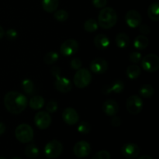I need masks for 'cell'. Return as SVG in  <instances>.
<instances>
[{
    "label": "cell",
    "mask_w": 159,
    "mask_h": 159,
    "mask_svg": "<svg viewBox=\"0 0 159 159\" xmlns=\"http://www.w3.org/2000/svg\"><path fill=\"white\" fill-rule=\"evenodd\" d=\"M63 151V145L60 141L52 140L45 145L44 154L48 158H57L61 155Z\"/></svg>",
    "instance_id": "52a82bcc"
},
{
    "label": "cell",
    "mask_w": 159,
    "mask_h": 159,
    "mask_svg": "<svg viewBox=\"0 0 159 159\" xmlns=\"http://www.w3.org/2000/svg\"><path fill=\"white\" fill-rule=\"evenodd\" d=\"M59 58V55L57 52L55 51H50V52L47 53L43 57V61L47 65H53L55 63Z\"/></svg>",
    "instance_id": "83f0119b"
},
{
    "label": "cell",
    "mask_w": 159,
    "mask_h": 159,
    "mask_svg": "<svg viewBox=\"0 0 159 159\" xmlns=\"http://www.w3.org/2000/svg\"><path fill=\"white\" fill-rule=\"evenodd\" d=\"M18 36V33L15 29H9L6 33V37L8 40H13Z\"/></svg>",
    "instance_id": "e575fe53"
},
{
    "label": "cell",
    "mask_w": 159,
    "mask_h": 159,
    "mask_svg": "<svg viewBox=\"0 0 159 159\" xmlns=\"http://www.w3.org/2000/svg\"><path fill=\"white\" fill-rule=\"evenodd\" d=\"M58 109V105H57V102L54 100H51L48 102L46 106V110L48 113H54Z\"/></svg>",
    "instance_id": "1f68e13d"
},
{
    "label": "cell",
    "mask_w": 159,
    "mask_h": 159,
    "mask_svg": "<svg viewBox=\"0 0 159 159\" xmlns=\"http://www.w3.org/2000/svg\"><path fill=\"white\" fill-rule=\"evenodd\" d=\"M62 118H63V120L65 121V124L70 126L75 125L79 120V113L75 109L71 108V107L65 109V110L62 113Z\"/></svg>",
    "instance_id": "9a60e30c"
},
{
    "label": "cell",
    "mask_w": 159,
    "mask_h": 159,
    "mask_svg": "<svg viewBox=\"0 0 159 159\" xmlns=\"http://www.w3.org/2000/svg\"><path fill=\"white\" fill-rule=\"evenodd\" d=\"M4 105L9 113L19 114L26 110L28 99L24 95L19 92L11 91L5 95Z\"/></svg>",
    "instance_id": "6da1fadb"
},
{
    "label": "cell",
    "mask_w": 159,
    "mask_h": 159,
    "mask_svg": "<svg viewBox=\"0 0 159 159\" xmlns=\"http://www.w3.org/2000/svg\"><path fill=\"white\" fill-rule=\"evenodd\" d=\"M11 159H22V158H18V157H14V158H11Z\"/></svg>",
    "instance_id": "7bdbcfd3"
},
{
    "label": "cell",
    "mask_w": 159,
    "mask_h": 159,
    "mask_svg": "<svg viewBox=\"0 0 159 159\" xmlns=\"http://www.w3.org/2000/svg\"><path fill=\"white\" fill-rule=\"evenodd\" d=\"M102 110L109 116H116L119 111V106L113 99H107L102 105Z\"/></svg>",
    "instance_id": "2e32d148"
},
{
    "label": "cell",
    "mask_w": 159,
    "mask_h": 159,
    "mask_svg": "<svg viewBox=\"0 0 159 159\" xmlns=\"http://www.w3.org/2000/svg\"><path fill=\"white\" fill-rule=\"evenodd\" d=\"M59 5V0H42L41 6L43 10L49 13H52L57 10Z\"/></svg>",
    "instance_id": "d6986e66"
},
{
    "label": "cell",
    "mask_w": 159,
    "mask_h": 159,
    "mask_svg": "<svg viewBox=\"0 0 159 159\" xmlns=\"http://www.w3.org/2000/svg\"><path fill=\"white\" fill-rule=\"evenodd\" d=\"M141 66L148 72H155L159 68V57L155 54H149L141 59Z\"/></svg>",
    "instance_id": "8992f818"
},
{
    "label": "cell",
    "mask_w": 159,
    "mask_h": 159,
    "mask_svg": "<svg viewBox=\"0 0 159 159\" xmlns=\"http://www.w3.org/2000/svg\"><path fill=\"white\" fill-rule=\"evenodd\" d=\"M111 158V155H110V152H107L106 150H102L98 152L93 157L92 159H110Z\"/></svg>",
    "instance_id": "d6a6232c"
},
{
    "label": "cell",
    "mask_w": 159,
    "mask_h": 159,
    "mask_svg": "<svg viewBox=\"0 0 159 159\" xmlns=\"http://www.w3.org/2000/svg\"><path fill=\"white\" fill-rule=\"evenodd\" d=\"M158 11H159V4L158 2H153L149 6L148 9V15L149 18L153 21H158L159 20V16H158Z\"/></svg>",
    "instance_id": "603a6c76"
},
{
    "label": "cell",
    "mask_w": 159,
    "mask_h": 159,
    "mask_svg": "<svg viewBox=\"0 0 159 159\" xmlns=\"http://www.w3.org/2000/svg\"><path fill=\"white\" fill-rule=\"evenodd\" d=\"M115 41H116V45L119 48L121 49H124L127 48L130 43V39H129L128 35L125 33H120L116 36L115 38Z\"/></svg>",
    "instance_id": "ffe728a7"
},
{
    "label": "cell",
    "mask_w": 159,
    "mask_h": 159,
    "mask_svg": "<svg viewBox=\"0 0 159 159\" xmlns=\"http://www.w3.org/2000/svg\"><path fill=\"white\" fill-rule=\"evenodd\" d=\"M0 159H6V158H3V157H1V156H0Z\"/></svg>",
    "instance_id": "ee69618b"
},
{
    "label": "cell",
    "mask_w": 159,
    "mask_h": 159,
    "mask_svg": "<svg viewBox=\"0 0 159 159\" xmlns=\"http://www.w3.org/2000/svg\"><path fill=\"white\" fill-rule=\"evenodd\" d=\"M117 22V14L111 7L102 8L98 17V24L105 30L110 29L116 25Z\"/></svg>",
    "instance_id": "7a4b0ae2"
},
{
    "label": "cell",
    "mask_w": 159,
    "mask_h": 159,
    "mask_svg": "<svg viewBox=\"0 0 159 159\" xmlns=\"http://www.w3.org/2000/svg\"><path fill=\"white\" fill-rule=\"evenodd\" d=\"M54 17L59 22H65L68 19V13L65 9L56 10L54 13Z\"/></svg>",
    "instance_id": "f546056e"
},
{
    "label": "cell",
    "mask_w": 159,
    "mask_h": 159,
    "mask_svg": "<svg viewBox=\"0 0 159 159\" xmlns=\"http://www.w3.org/2000/svg\"><path fill=\"white\" fill-rule=\"evenodd\" d=\"M98 22L94 19H89L84 23V29L85 31L89 33L95 32L98 29Z\"/></svg>",
    "instance_id": "4316f807"
},
{
    "label": "cell",
    "mask_w": 159,
    "mask_h": 159,
    "mask_svg": "<svg viewBox=\"0 0 159 159\" xmlns=\"http://www.w3.org/2000/svg\"><path fill=\"white\" fill-rule=\"evenodd\" d=\"M129 59H130V61L132 63L138 64L141 61V59H142V57H141V53L138 52V51H134V52H132L130 54Z\"/></svg>",
    "instance_id": "836d02e7"
},
{
    "label": "cell",
    "mask_w": 159,
    "mask_h": 159,
    "mask_svg": "<svg viewBox=\"0 0 159 159\" xmlns=\"http://www.w3.org/2000/svg\"><path fill=\"white\" fill-rule=\"evenodd\" d=\"M125 20L127 24L131 28H136L141 25L142 18L141 15L135 9H131L129 10L126 13Z\"/></svg>",
    "instance_id": "7c38bea8"
},
{
    "label": "cell",
    "mask_w": 159,
    "mask_h": 159,
    "mask_svg": "<svg viewBox=\"0 0 159 159\" xmlns=\"http://www.w3.org/2000/svg\"><path fill=\"white\" fill-rule=\"evenodd\" d=\"M25 154L26 157L30 159H34L37 158L39 155V149L37 145L34 144H28L25 148Z\"/></svg>",
    "instance_id": "484cf974"
},
{
    "label": "cell",
    "mask_w": 159,
    "mask_h": 159,
    "mask_svg": "<svg viewBox=\"0 0 159 159\" xmlns=\"http://www.w3.org/2000/svg\"><path fill=\"white\" fill-rule=\"evenodd\" d=\"M79 50V43L74 39H68L63 42L60 48V53L63 56H71Z\"/></svg>",
    "instance_id": "9c48e42d"
},
{
    "label": "cell",
    "mask_w": 159,
    "mask_h": 159,
    "mask_svg": "<svg viewBox=\"0 0 159 159\" xmlns=\"http://www.w3.org/2000/svg\"><path fill=\"white\" fill-rule=\"evenodd\" d=\"M34 130L32 127L26 124H20L16 128L15 136L20 142L26 144L33 141L34 139Z\"/></svg>",
    "instance_id": "277c9868"
},
{
    "label": "cell",
    "mask_w": 159,
    "mask_h": 159,
    "mask_svg": "<svg viewBox=\"0 0 159 159\" xmlns=\"http://www.w3.org/2000/svg\"><path fill=\"white\" fill-rule=\"evenodd\" d=\"M6 125H5L2 122H0V136H1V135H2L3 134L5 133V131H6Z\"/></svg>",
    "instance_id": "ab89813d"
},
{
    "label": "cell",
    "mask_w": 159,
    "mask_h": 159,
    "mask_svg": "<svg viewBox=\"0 0 159 159\" xmlns=\"http://www.w3.org/2000/svg\"><path fill=\"white\" fill-rule=\"evenodd\" d=\"M91 130V126L88 122H81L78 126V131L82 134H87Z\"/></svg>",
    "instance_id": "4dcf8cb0"
},
{
    "label": "cell",
    "mask_w": 159,
    "mask_h": 159,
    "mask_svg": "<svg viewBox=\"0 0 159 159\" xmlns=\"http://www.w3.org/2000/svg\"><path fill=\"white\" fill-rule=\"evenodd\" d=\"M143 109V100L140 96L133 95L127 100V110L130 113L134 115L141 113Z\"/></svg>",
    "instance_id": "ba28073f"
},
{
    "label": "cell",
    "mask_w": 159,
    "mask_h": 159,
    "mask_svg": "<svg viewBox=\"0 0 159 159\" xmlns=\"http://www.w3.org/2000/svg\"><path fill=\"white\" fill-rule=\"evenodd\" d=\"M141 73V68L137 65H132L127 68V76L131 80L138 79Z\"/></svg>",
    "instance_id": "d4e9b609"
},
{
    "label": "cell",
    "mask_w": 159,
    "mask_h": 159,
    "mask_svg": "<svg viewBox=\"0 0 159 159\" xmlns=\"http://www.w3.org/2000/svg\"><path fill=\"white\" fill-rule=\"evenodd\" d=\"M5 36V31L4 30H3V28L1 26H0V40H1L2 38L3 37Z\"/></svg>",
    "instance_id": "60d3db41"
},
{
    "label": "cell",
    "mask_w": 159,
    "mask_h": 159,
    "mask_svg": "<svg viewBox=\"0 0 159 159\" xmlns=\"http://www.w3.org/2000/svg\"><path fill=\"white\" fill-rule=\"evenodd\" d=\"M139 93L141 97L145 99H150L155 93V89L150 84H144L140 88Z\"/></svg>",
    "instance_id": "cb8c5ba5"
},
{
    "label": "cell",
    "mask_w": 159,
    "mask_h": 159,
    "mask_svg": "<svg viewBox=\"0 0 159 159\" xmlns=\"http://www.w3.org/2000/svg\"><path fill=\"white\" fill-rule=\"evenodd\" d=\"M93 5L97 9H102L106 6L107 0H92Z\"/></svg>",
    "instance_id": "8d00e7d4"
},
{
    "label": "cell",
    "mask_w": 159,
    "mask_h": 159,
    "mask_svg": "<svg viewBox=\"0 0 159 159\" xmlns=\"http://www.w3.org/2000/svg\"><path fill=\"white\" fill-rule=\"evenodd\" d=\"M22 88L25 93H27V94H31L34 91V84L30 79H25L22 82Z\"/></svg>",
    "instance_id": "f1b7e54d"
},
{
    "label": "cell",
    "mask_w": 159,
    "mask_h": 159,
    "mask_svg": "<svg viewBox=\"0 0 159 159\" xmlns=\"http://www.w3.org/2000/svg\"><path fill=\"white\" fill-rule=\"evenodd\" d=\"M121 123H122V121H121L120 118L116 116H113L111 120L112 126H113V127H119V126H120Z\"/></svg>",
    "instance_id": "74e56055"
},
{
    "label": "cell",
    "mask_w": 159,
    "mask_h": 159,
    "mask_svg": "<svg viewBox=\"0 0 159 159\" xmlns=\"http://www.w3.org/2000/svg\"><path fill=\"white\" fill-rule=\"evenodd\" d=\"M124 89V84L121 80L114 81L110 85H107L102 89V93L104 94H110L111 93H122Z\"/></svg>",
    "instance_id": "e0dca14e"
},
{
    "label": "cell",
    "mask_w": 159,
    "mask_h": 159,
    "mask_svg": "<svg viewBox=\"0 0 159 159\" xmlns=\"http://www.w3.org/2000/svg\"><path fill=\"white\" fill-rule=\"evenodd\" d=\"M108 68V63L105 59L97 57L93 59L90 63V69L95 74H103Z\"/></svg>",
    "instance_id": "5bb4252c"
},
{
    "label": "cell",
    "mask_w": 159,
    "mask_h": 159,
    "mask_svg": "<svg viewBox=\"0 0 159 159\" xmlns=\"http://www.w3.org/2000/svg\"><path fill=\"white\" fill-rule=\"evenodd\" d=\"M75 155L79 158H83L89 155L91 152V146L87 141H81L76 143L73 148Z\"/></svg>",
    "instance_id": "8fae6325"
},
{
    "label": "cell",
    "mask_w": 159,
    "mask_h": 159,
    "mask_svg": "<svg viewBox=\"0 0 159 159\" xmlns=\"http://www.w3.org/2000/svg\"><path fill=\"white\" fill-rule=\"evenodd\" d=\"M34 123L40 130L48 128L51 124V117L47 111H40L34 116Z\"/></svg>",
    "instance_id": "30bf717a"
},
{
    "label": "cell",
    "mask_w": 159,
    "mask_h": 159,
    "mask_svg": "<svg viewBox=\"0 0 159 159\" xmlns=\"http://www.w3.org/2000/svg\"><path fill=\"white\" fill-rule=\"evenodd\" d=\"M140 32L142 33L143 35L148 34L150 33V27L145 24H142L140 26Z\"/></svg>",
    "instance_id": "f35d334b"
},
{
    "label": "cell",
    "mask_w": 159,
    "mask_h": 159,
    "mask_svg": "<svg viewBox=\"0 0 159 159\" xmlns=\"http://www.w3.org/2000/svg\"><path fill=\"white\" fill-rule=\"evenodd\" d=\"M148 38L145 35L138 36L134 40V46L138 50H144L148 46Z\"/></svg>",
    "instance_id": "44dd1931"
},
{
    "label": "cell",
    "mask_w": 159,
    "mask_h": 159,
    "mask_svg": "<svg viewBox=\"0 0 159 159\" xmlns=\"http://www.w3.org/2000/svg\"><path fill=\"white\" fill-rule=\"evenodd\" d=\"M45 103L44 99L40 96H35L31 98L29 101V106L31 109L39 110L43 107Z\"/></svg>",
    "instance_id": "7402d4cb"
},
{
    "label": "cell",
    "mask_w": 159,
    "mask_h": 159,
    "mask_svg": "<svg viewBox=\"0 0 159 159\" xmlns=\"http://www.w3.org/2000/svg\"><path fill=\"white\" fill-rule=\"evenodd\" d=\"M94 44L98 49L105 50L108 48L110 44V40L105 34H99L96 35L94 38Z\"/></svg>",
    "instance_id": "ac0fdd59"
},
{
    "label": "cell",
    "mask_w": 159,
    "mask_h": 159,
    "mask_svg": "<svg viewBox=\"0 0 159 159\" xmlns=\"http://www.w3.org/2000/svg\"><path fill=\"white\" fill-rule=\"evenodd\" d=\"M71 68L74 70H79L80 69L81 67H82V61L79 58H73L71 61V63H70Z\"/></svg>",
    "instance_id": "d590c367"
},
{
    "label": "cell",
    "mask_w": 159,
    "mask_h": 159,
    "mask_svg": "<svg viewBox=\"0 0 159 159\" xmlns=\"http://www.w3.org/2000/svg\"><path fill=\"white\" fill-rule=\"evenodd\" d=\"M51 73L55 76L56 80L54 82V86L56 89L60 93H68L72 89V83L68 78L61 76V69L57 66H54L51 68Z\"/></svg>",
    "instance_id": "3957f363"
},
{
    "label": "cell",
    "mask_w": 159,
    "mask_h": 159,
    "mask_svg": "<svg viewBox=\"0 0 159 159\" xmlns=\"http://www.w3.org/2000/svg\"><path fill=\"white\" fill-rule=\"evenodd\" d=\"M91 81V73L86 68H80L77 70V72L75 75L73 79L75 85L79 89H84L87 87L90 84Z\"/></svg>",
    "instance_id": "5b68a950"
},
{
    "label": "cell",
    "mask_w": 159,
    "mask_h": 159,
    "mask_svg": "<svg viewBox=\"0 0 159 159\" xmlns=\"http://www.w3.org/2000/svg\"><path fill=\"white\" fill-rule=\"evenodd\" d=\"M138 159H154V158H152L151 156H149V155H143V156L140 157V158H138Z\"/></svg>",
    "instance_id": "b9f144b4"
},
{
    "label": "cell",
    "mask_w": 159,
    "mask_h": 159,
    "mask_svg": "<svg viewBox=\"0 0 159 159\" xmlns=\"http://www.w3.org/2000/svg\"><path fill=\"white\" fill-rule=\"evenodd\" d=\"M141 149L137 144L133 143L125 144L121 148V153L125 158L129 159H134L139 155Z\"/></svg>",
    "instance_id": "4fadbf2b"
}]
</instances>
